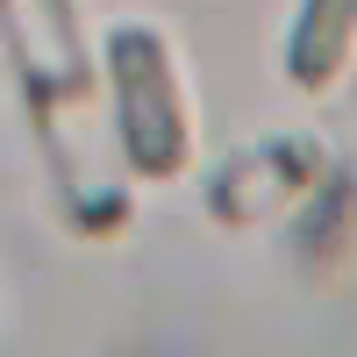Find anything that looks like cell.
<instances>
[{
  "label": "cell",
  "instance_id": "7a4b0ae2",
  "mask_svg": "<svg viewBox=\"0 0 357 357\" xmlns=\"http://www.w3.org/2000/svg\"><path fill=\"white\" fill-rule=\"evenodd\" d=\"M357 50V0H301V15L286 29V79L301 93L336 86Z\"/></svg>",
  "mask_w": 357,
  "mask_h": 357
},
{
  "label": "cell",
  "instance_id": "6da1fadb",
  "mask_svg": "<svg viewBox=\"0 0 357 357\" xmlns=\"http://www.w3.org/2000/svg\"><path fill=\"white\" fill-rule=\"evenodd\" d=\"M107 86H114L122 158L143 178H172L178 165H186V100H178L172 43L151 22H122L107 36Z\"/></svg>",
  "mask_w": 357,
  "mask_h": 357
}]
</instances>
